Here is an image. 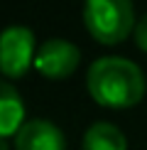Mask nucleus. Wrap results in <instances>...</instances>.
<instances>
[{
    "label": "nucleus",
    "mask_w": 147,
    "mask_h": 150,
    "mask_svg": "<svg viewBox=\"0 0 147 150\" xmlns=\"http://www.w3.org/2000/svg\"><path fill=\"white\" fill-rule=\"evenodd\" d=\"M83 150H127V140L113 123H93L83 135Z\"/></svg>",
    "instance_id": "0eeeda50"
},
{
    "label": "nucleus",
    "mask_w": 147,
    "mask_h": 150,
    "mask_svg": "<svg viewBox=\"0 0 147 150\" xmlns=\"http://www.w3.org/2000/svg\"><path fill=\"white\" fill-rule=\"evenodd\" d=\"M0 150H10V145H8V140H5V138H0Z\"/></svg>",
    "instance_id": "1a4fd4ad"
},
{
    "label": "nucleus",
    "mask_w": 147,
    "mask_h": 150,
    "mask_svg": "<svg viewBox=\"0 0 147 150\" xmlns=\"http://www.w3.org/2000/svg\"><path fill=\"white\" fill-rule=\"evenodd\" d=\"M15 150H66L64 133L49 121H24L15 138Z\"/></svg>",
    "instance_id": "39448f33"
},
{
    "label": "nucleus",
    "mask_w": 147,
    "mask_h": 150,
    "mask_svg": "<svg viewBox=\"0 0 147 150\" xmlns=\"http://www.w3.org/2000/svg\"><path fill=\"white\" fill-rule=\"evenodd\" d=\"M34 35L29 27L12 25L0 32V71L5 76H22L34 62Z\"/></svg>",
    "instance_id": "7ed1b4c3"
},
{
    "label": "nucleus",
    "mask_w": 147,
    "mask_h": 150,
    "mask_svg": "<svg viewBox=\"0 0 147 150\" xmlns=\"http://www.w3.org/2000/svg\"><path fill=\"white\" fill-rule=\"evenodd\" d=\"M88 93L101 106L127 108L135 106L145 93V76L137 64L123 57H101L91 64L86 79Z\"/></svg>",
    "instance_id": "f257e3e1"
},
{
    "label": "nucleus",
    "mask_w": 147,
    "mask_h": 150,
    "mask_svg": "<svg viewBox=\"0 0 147 150\" xmlns=\"http://www.w3.org/2000/svg\"><path fill=\"white\" fill-rule=\"evenodd\" d=\"M83 22L93 40L103 45H118L132 30V3L130 0H86Z\"/></svg>",
    "instance_id": "f03ea898"
},
{
    "label": "nucleus",
    "mask_w": 147,
    "mask_h": 150,
    "mask_svg": "<svg viewBox=\"0 0 147 150\" xmlns=\"http://www.w3.org/2000/svg\"><path fill=\"white\" fill-rule=\"evenodd\" d=\"M135 42H137V47L142 52H147V15L140 17L137 27H135Z\"/></svg>",
    "instance_id": "6e6552de"
},
{
    "label": "nucleus",
    "mask_w": 147,
    "mask_h": 150,
    "mask_svg": "<svg viewBox=\"0 0 147 150\" xmlns=\"http://www.w3.org/2000/svg\"><path fill=\"white\" fill-rule=\"evenodd\" d=\"M78 62H81L78 47L66 40L54 37V40H47L39 47V52L34 57V67L47 79H66L69 74L76 71Z\"/></svg>",
    "instance_id": "20e7f679"
},
{
    "label": "nucleus",
    "mask_w": 147,
    "mask_h": 150,
    "mask_svg": "<svg viewBox=\"0 0 147 150\" xmlns=\"http://www.w3.org/2000/svg\"><path fill=\"white\" fill-rule=\"evenodd\" d=\"M24 126V103L10 81L0 79V138L20 133Z\"/></svg>",
    "instance_id": "423d86ee"
}]
</instances>
